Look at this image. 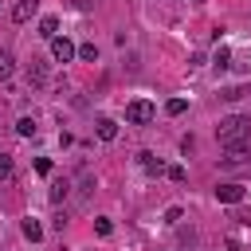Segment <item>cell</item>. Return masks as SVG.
Listing matches in <instances>:
<instances>
[{
	"label": "cell",
	"instance_id": "cell-3",
	"mask_svg": "<svg viewBox=\"0 0 251 251\" xmlns=\"http://www.w3.org/2000/svg\"><path fill=\"white\" fill-rule=\"evenodd\" d=\"M75 51H78V47H75L71 39H63V35H55V39H51V55H55V63H71V59H75Z\"/></svg>",
	"mask_w": 251,
	"mask_h": 251
},
{
	"label": "cell",
	"instance_id": "cell-24",
	"mask_svg": "<svg viewBox=\"0 0 251 251\" xmlns=\"http://www.w3.org/2000/svg\"><path fill=\"white\" fill-rule=\"evenodd\" d=\"M51 227H55V231H63V227H67V212H59V216L51 220Z\"/></svg>",
	"mask_w": 251,
	"mask_h": 251
},
{
	"label": "cell",
	"instance_id": "cell-18",
	"mask_svg": "<svg viewBox=\"0 0 251 251\" xmlns=\"http://www.w3.org/2000/svg\"><path fill=\"white\" fill-rule=\"evenodd\" d=\"M220 98H227V102H235V98H243V86H224V90H220Z\"/></svg>",
	"mask_w": 251,
	"mask_h": 251
},
{
	"label": "cell",
	"instance_id": "cell-13",
	"mask_svg": "<svg viewBox=\"0 0 251 251\" xmlns=\"http://www.w3.org/2000/svg\"><path fill=\"white\" fill-rule=\"evenodd\" d=\"M227 63H231V51H227V47H216V55H212V67H216V71H224Z\"/></svg>",
	"mask_w": 251,
	"mask_h": 251
},
{
	"label": "cell",
	"instance_id": "cell-22",
	"mask_svg": "<svg viewBox=\"0 0 251 251\" xmlns=\"http://www.w3.org/2000/svg\"><path fill=\"white\" fill-rule=\"evenodd\" d=\"M165 173H169V180H176V184L184 180V169H180V165H173V169H165Z\"/></svg>",
	"mask_w": 251,
	"mask_h": 251
},
{
	"label": "cell",
	"instance_id": "cell-19",
	"mask_svg": "<svg viewBox=\"0 0 251 251\" xmlns=\"http://www.w3.org/2000/svg\"><path fill=\"white\" fill-rule=\"evenodd\" d=\"M94 231H98V235H110V231H114V224H110L106 216H98V220H94Z\"/></svg>",
	"mask_w": 251,
	"mask_h": 251
},
{
	"label": "cell",
	"instance_id": "cell-20",
	"mask_svg": "<svg viewBox=\"0 0 251 251\" xmlns=\"http://www.w3.org/2000/svg\"><path fill=\"white\" fill-rule=\"evenodd\" d=\"M8 176H12V157L0 153V180H8Z\"/></svg>",
	"mask_w": 251,
	"mask_h": 251
},
{
	"label": "cell",
	"instance_id": "cell-23",
	"mask_svg": "<svg viewBox=\"0 0 251 251\" xmlns=\"http://www.w3.org/2000/svg\"><path fill=\"white\" fill-rule=\"evenodd\" d=\"M180 220V208H165V224H176Z\"/></svg>",
	"mask_w": 251,
	"mask_h": 251
},
{
	"label": "cell",
	"instance_id": "cell-9",
	"mask_svg": "<svg viewBox=\"0 0 251 251\" xmlns=\"http://www.w3.org/2000/svg\"><path fill=\"white\" fill-rule=\"evenodd\" d=\"M39 35H43V39H55V35H59V20H55V16H43V20H39Z\"/></svg>",
	"mask_w": 251,
	"mask_h": 251
},
{
	"label": "cell",
	"instance_id": "cell-6",
	"mask_svg": "<svg viewBox=\"0 0 251 251\" xmlns=\"http://www.w3.org/2000/svg\"><path fill=\"white\" fill-rule=\"evenodd\" d=\"M47 78H51V75H47V63H43V59H31V63H27V82H31V86H47Z\"/></svg>",
	"mask_w": 251,
	"mask_h": 251
},
{
	"label": "cell",
	"instance_id": "cell-21",
	"mask_svg": "<svg viewBox=\"0 0 251 251\" xmlns=\"http://www.w3.org/2000/svg\"><path fill=\"white\" fill-rule=\"evenodd\" d=\"M35 173L47 176V173H51V161H47V157H35Z\"/></svg>",
	"mask_w": 251,
	"mask_h": 251
},
{
	"label": "cell",
	"instance_id": "cell-4",
	"mask_svg": "<svg viewBox=\"0 0 251 251\" xmlns=\"http://www.w3.org/2000/svg\"><path fill=\"white\" fill-rule=\"evenodd\" d=\"M35 12H39V0H16L12 4V24H27Z\"/></svg>",
	"mask_w": 251,
	"mask_h": 251
},
{
	"label": "cell",
	"instance_id": "cell-17",
	"mask_svg": "<svg viewBox=\"0 0 251 251\" xmlns=\"http://www.w3.org/2000/svg\"><path fill=\"white\" fill-rule=\"evenodd\" d=\"M75 55H82L86 63H94V59H98V47H94V43H82V47H78Z\"/></svg>",
	"mask_w": 251,
	"mask_h": 251
},
{
	"label": "cell",
	"instance_id": "cell-16",
	"mask_svg": "<svg viewBox=\"0 0 251 251\" xmlns=\"http://www.w3.org/2000/svg\"><path fill=\"white\" fill-rule=\"evenodd\" d=\"M67 188H71L67 180H55V184H51V204H59V200H67Z\"/></svg>",
	"mask_w": 251,
	"mask_h": 251
},
{
	"label": "cell",
	"instance_id": "cell-5",
	"mask_svg": "<svg viewBox=\"0 0 251 251\" xmlns=\"http://www.w3.org/2000/svg\"><path fill=\"white\" fill-rule=\"evenodd\" d=\"M216 200H220V204H239V200H243V184H235V180L220 184V188H216Z\"/></svg>",
	"mask_w": 251,
	"mask_h": 251
},
{
	"label": "cell",
	"instance_id": "cell-14",
	"mask_svg": "<svg viewBox=\"0 0 251 251\" xmlns=\"http://www.w3.org/2000/svg\"><path fill=\"white\" fill-rule=\"evenodd\" d=\"M24 235H27L31 243H39V239H43V227H39L35 220H24Z\"/></svg>",
	"mask_w": 251,
	"mask_h": 251
},
{
	"label": "cell",
	"instance_id": "cell-7",
	"mask_svg": "<svg viewBox=\"0 0 251 251\" xmlns=\"http://www.w3.org/2000/svg\"><path fill=\"white\" fill-rule=\"evenodd\" d=\"M251 157V141H239V145H227V153H224V165H243Z\"/></svg>",
	"mask_w": 251,
	"mask_h": 251
},
{
	"label": "cell",
	"instance_id": "cell-12",
	"mask_svg": "<svg viewBox=\"0 0 251 251\" xmlns=\"http://www.w3.org/2000/svg\"><path fill=\"white\" fill-rule=\"evenodd\" d=\"M184 110H188V102H184V98H169V102H165V114H169V118H180Z\"/></svg>",
	"mask_w": 251,
	"mask_h": 251
},
{
	"label": "cell",
	"instance_id": "cell-2",
	"mask_svg": "<svg viewBox=\"0 0 251 251\" xmlns=\"http://www.w3.org/2000/svg\"><path fill=\"white\" fill-rule=\"evenodd\" d=\"M153 114H157V106H153V102H145V98H137V102H129V106H126V122H129V126H149V122H153Z\"/></svg>",
	"mask_w": 251,
	"mask_h": 251
},
{
	"label": "cell",
	"instance_id": "cell-1",
	"mask_svg": "<svg viewBox=\"0 0 251 251\" xmlns=\"http://www.w3.org/2000/svg\"><path fill=\"white\" fill-rule=\"evenodd\" d=\"M216 137H220L224 149H227V145H239V141H251V118H243V114H227V118H220Z\"/></svg>",
	"mask_w": 251,
	"mask_h": 251
},
{
	"label": "cell",
	"instance_id": "cell-8",
	"mask_svg": "<svg viewBox=\"0 0 251 251\" xmlns=\"http://www.w3.org/2000/svg\"><path fill=\"white\" fill-rule=\"evenodd\" d=\"M94 133H98L102 141H114V137H118V122H114V118H98V126H94Z\"/></svg>",
	"mask_w": 251,
	"mask_h": 251
},
{
	"label": "cell",
	"instance_id": "cell-10",
	"mask_svg": "<svg viewBox=\"0 0 251 251\" xmlns=\"http://www.w3.org/2000/svg\"><path fill=\"white\" fill-rule=\"evenodd\" d=\"M141 165H145V173H153V176H161V173H165V161H161V157H153V153H141Z\"/></svg>",
	"mask_w": 251,
	"mask_h": 251
},
{
	"label": "cell",
	"instance_id": "cell-15",
	"mask_svg": "<svg viewBox=\"0 0 251 251\" xmlns=\"http://www.w3.org/2000/svg\"><path fill=\"white\" fill-rule=\"evenodd\" d=\"M16 133H20V137H31V133H35V118H20V122H16Z\"/></svg>",
	"mask_w": 251,
	"mask_h": 251
},
{
	"label": "cell",
	"instance_id": "cell-11",
	"mask_svg": "<svg viewBox=\"0 0 251 251\" xmlns=\"http://www.w3.org/2000/svg\"><path fill=\"white\" fill-rule=\"evenodd\" d=\"M12 71H16V59H12V51H0V82H4V78H12Z\"/></svg>",
	"mask_w": 251,
	"mask_h": 251
}]
</instances>
